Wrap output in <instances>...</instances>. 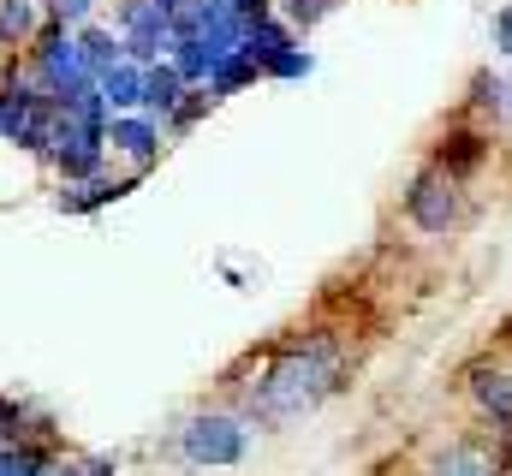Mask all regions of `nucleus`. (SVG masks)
Wrapping results in <instances>:
<instances>
[{"label": "nucleus", "instance_id": "f257e3e1", "mask_svg": "<svg viewBox=\"0 0 512 476\" xmlns=\"http://www.w3.org/2000/svg\"><path fill=\"white\" fill-rule=\"evenodd\" d=\"M340 369H346V352L334 340H304L251 387V411L268 423H292L340 387Z\"/></svg>", "mask_w": 512, "mask_h": 476}, {"label": "nucleus", "instance_id": "f03ea898", "mask_svg": "<svg viewBox=\"0 0 512 476\" xmlns=\"http://www.w3.org/2000/svg\"><path fill=\"white\" fill-rule=\"evenodd\" d=\"M405 209H411V221H417L423 233H447V227H459V221H465V191H459V179H453V173L429 167V173H417V179H411Z\"/></svg>", "mask_w": 512, "mask_h": 476}, {"label": "nucleus", "instance_id": "7ed1b4c3", "mask_svg": "<svg viewBox=\"0 0 512 476\" xmlns=\"http://www.w3.org/2000/svg\"><path fill=\"white\" fill-rule=\"evenodd\" d=\"M185 459L191 465H239L245 459V429L233 417H191L185 429Z\"/></svg>", "mask_w": 512, "mask_h": 476}, {"label": "nucleus", "instance_id": "20e7f679", "mask_svg": "<svg viewBox=\"0 0 512 476\" xmlns=\"http://www.w3.org/2000/svg\"><path fill=\"white\" fill-rule=\"evenodd\" d=\"M120 42L131 60H155L161 48H173V18L155 0H126L120 6Z\"/></svg>", "mask_w": 512, "mask_h": 476}, {"label": "nucleus", "instance_id": "39448f33", "mask_svg": "<svg viewBox=\"0 0 512 476\" xmlns=\"http://www.w3.org/2000/svg\"><path fill=\"white\" fill-rule=\"evenodd\" d=\"M483 155H489V143H483L477 131H453V137H441V155H435V167L459 179V173H471Z\"/></svg>", "mask_w": 512, "mask_h": 476}, {"label": "nucleus", "instance_id": "423d86ee", "mask_svg": "<svg viewBox=\"0 0 512 476\" xmlns=\"http://www.w3.org/2000/svg\"><path fill=\"white\" fill-rule=\"evenodd\" d=\"M78 48H84L90 78H108L114 66H126V42H120V36H108V30H84V36H78Z\"/></svg>", "mask_w": 512, "mask_h": 476}, {"label": "nucleus", "instance_id": "0eeeda50", "mask_svg": "<svg viewBox=\"0 0 512 476\" xmlns=\"http://www.w3.org/2000/svg\"><path fill=\"white\" fill-rule=\"evenodd\" d=\"M108 143H114V149H126L131 161L143 167V161L155 155V143H161V137H155V125H149V119H114V125H108Z\"/></svg>", "mask_w": 512, "mask_h": 476}, {"label": "nucleus", "instance_id": "6e6552de", "mask_svg": "<svg viewBox=\"0 0 512 476\" xmlns=\"http://www.w3.org/2000/svg\"><path fill=\"white\" fill-rule=\"evenodd\" d=\"M179 96H185V78H179L173 66H149V72H143V108L173 114V108H179Z\"/></svg>", "mask_w": 512, "mask_h": 476}, {"label": "nucleus", "instance_id": "1a4fd4ad", "mask_svg": "<svg viewBox=\"0 0 512 476\" xmlns=\"http://www.w3.org/2000/svg\"><path fill=\"white\" fill-rule=\"evenodd\" d=\"M114 197H126V185H114V179H84V185H66V191H60V209L84 215V209H102V203H114Z\"/></svg>", "mask_w": 512, "mask_h": 476}, {"label": "nucleus", "instance_id": "9d476101", "mask_svg": "<svg viewBox=\"0 0 512 476\" xmlns=\"http://www.w3.org/2000/svg\"><path fill=\"white\" fill-rule=\"evenodd\" d=\"M0 42H6V48L36 42V6H30V0H0Z\"/></svg>", "mask_w": 512, "mask_h": 476}, {"label": "nucleus", "instance_id": "9b49d317", "mask_svg": "<svg viewBox=\"0 0 512 476\" xmlns=\"http://www.w3.org/2000/svg\"><path fill=\"white\" fill-rule=\"evenodd\" d=\"M96 90H102L108 108H137L143 102V72L137 66H114L108 78H96Z\"/></svg>", "mask_w": 512, "mask_h": 476}, {"label": "nucleus", "instance_id": "f8f14e48", "mask_svg": "<svg viewBox=\"0 0 512 476\" xmlns=\"http://www.w3.org/2000/svg\"><path fill=\"white\" fill-rule=\"evenodd\" d=\"M477 399H483V411H495L501 423H512V375H501V369H477Z\"/></svg>", "mask_w": 512, "mask_h": 476}, {"label": "nucleus", "instance_id": "ddd939ff", "mask_svg": "<svg viewBox=\"0 0 512 476\" xmlns=\"http://www.w3.org/2000/svg\"><path fill=\"white\" fill-rule=\"evenodd\" d=\"M179 78H209L215 72V54L203 48V42H191V36H173V60H167Z\"/></svg>", "mask_w": 512, "mask_h": 476}, {"label": "nucleus", "instance_id": "4468645a", "mask_svg": "<svg viewBox=\"0 0 512 476\" xmlns=\"http://www.w3.org/2000/svg\"><path fill=\"white\" fill-rule=\"evenodd\" d=\"M256 78V66L245 54H227V60H215V72H209V96H233V90H245Z\"/></svg>", "mask_w": 512, "mask_h": 476}, {"label": "nucleus", "instance_id": "2eb2a0df", "mask_svg": "<svg viewBox=\"0 0 512 476\" xmlns=\"http://www.w3.org/2000/svg\"><path fill=\"white\" fill-rule=\"evenodd\" d=\"M441 476H495V465H489V459H483L477 447H459V453H447Z\"/></svg>", "mask_w": 512, "mask_h": 476}, {"label": "nucleus", "instance_id": "dca6fc26", "mask_svg": "<svg viewBox=\"0 0 512 476\" xmlns=\"http://www.w3.org/2000/svg\"><path fill=\"white\" fill-rule=\"evenodd\" d=\"M340 0H280V12L292 18V24H316V18H328Z\"/></svg>", "mask_w": 512, "mask_h": 476}, {"label": "nucleus", "instance_id": "f3484780", "mask_svg": "<svg viewBox=\"0 0 512 476\" xmlns=\"http://www.w3.org/2000/svg\"><path fill=\"white\" fill-rule=\"evenodd\" d=\"M268 72H274V78H304V72H310V54H304V48H286Z\"/></svg>", "mask_w": 512, "mask_h": 476}, {"label": "nucleus", "instance_id": "a211bd4d", "mask_svg": "<svg viewBox=\"0 0 512 476\" xmlns=\"http://www.w3.org/2000/svg\"><path fill=\"white\" fill-rule=\"evenodd\" d=\"M96 12V0H54V24H84Z\"/></svg>", "mask_w": 512, "mask_h": 476}, {"label": "nucleus", "instance_id": "6ab92c4d", "mask_svg": "<svg viewBox=\"0 0 512 476\" xmlns=\"http://www.w3.org/2000/svg\"><path fill=\"white\" fill-rule=\"evenodd\" d=\"M42 476H108V465H96V459H84V465H48Z\"/></svg>", "mask_w": 512, "mask_h": 476}, {"label": "nucleus", "instance_id": "aec40b11", "mask_svg": "<svg viewBox=\"0 0 512 476\" xmlns=\"http://www.w3.org/2000/svg\"><path fill=\"white\" fill-rule=\"evenodd\" d=\"M495 48L512 54V6H501V18H495Z\"/></svg>", "mask_w": 512, "mask_h": 476}, {"label": "nucleus", "instance_id": "412c9836", "mask_svg": "<svg viewBox=\"0 0 512 476\" xmlns=\"http://www.w3.org/2000/svg\"><path fill=\"white\" fill-rule=\"evenodd\" d=\"M155 6H161V12H167V18H179V12H191V6H197V0H155Z\"/></svg>", "mask_w": 512, "mask_h": 476}, {"label": "nucleus", "instance_id": "4be33fe9", "mask_svg": "<svg viewBox=\"0 0 512 476\" xmlns=\"http://www.w3.org/2000/svg\"><path fill=\"white\" fill-rule=\"evenodd\" d=\"M30 6H36V0H30ZM48 6H54V0H48Z\"/></svg>", "mask_w": 512, "mask_h": 476}]
</instances>
